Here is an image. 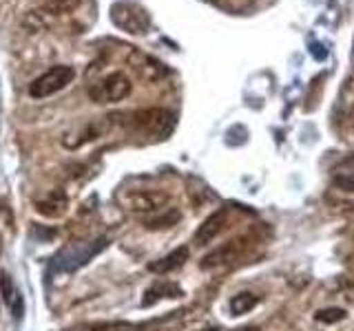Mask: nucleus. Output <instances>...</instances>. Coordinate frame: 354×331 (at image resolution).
I'll list each match as a JSON object with an SVG mask.
<instances>
[{
  "label": "nucleus",
  "instance_id": "nucleus-1",
  "mask_svg": "<svg viewBox=\"0 0 354 331\" xmlns=\"http://www.w3.org/2000/svg\"><path fill=\"white\" fill-rule=\"evenodd\" d=\"M75 77V71L73 66H66V64H60V66H53L47 73H42L40 77H36L31 84H29V95L33 99H42V97H49V95H55L62 88H66Z\"/></svg>",
  "mask_w": 354,
  "mask_h": 331
},
{
  "label": "nucleus",
  "instance_id": "nucleus-2",
  "mask_svg": "<svg viewBox=\"0 0 354 331\" xmlns=\"http://www.w3.org/2000/svg\"><path fill=\"white\" fill-rule=\"evenodd\" d=\"M171 201V197L164 190H127L120 194V203L129 212L136 214H153L164 210V205Z\"/></svg>",
  "mask_w": 354,
  "mask_h": 331
},
{
  "label": "nucleus",
  "instance_id": "nucleus-3",
  "mask_svg": "<svg viewBox=\"0 0 354 331\" xmlns=\"http://www.w3.org/2000/svg\"><path fill=\"white\" fill-rule=\"evenodd\" d=\"M133 128H138L144 135L151 137H166L173 130L175 119L169 110L164 108H147V110H138L131 117Z\"/></svg>",
  "mask_w": 354,
  "mask_h": 331
},
{
  "label": "nucleus",
  "instance_id": "nucleus-4",
  "mask_svg": "<svg viewBox=\"0 0 354 331\" xmlns=\"http://www.w3.org/2000/svg\"><path fill=\"white\" fill-rule=\"evenodd\" d=\"M111 20H113L120 29H124L127 33H133V36L147 33V29L151 25L147 11L136 3H127V0H122V3H115L111 7Z\"/></svg>",
  "mask_w": 354,
  "mask_h": 331
},
{
  "label": "nucleus",
  "instance_id": "nucleus-5",
  "mask_svg": "<svg viewBox=\"0 0 354 331\" xmlns=\"http://www.w3.org/2000/svg\"><path fill=\"white\" fill-rule=\"evenodd\" d=\"M248 239L246 237H237V239H230L224 245H219L217 250L208 252L206 257L199 263V268L202 270H215V268H221V265H230L235 263L243 252L248 250Z\"/></svg>",
  "mask_w": 354,
  "mask_h": 331
},
{
  "label": "nucleus",
  "instance_id": "nucleus-6",
  "mask_svg": "<svg viewBox=\"0 0 354 331\" xmlns=\"http://www.w3.org/2000/svg\"><path fill=\"white\" fill-rule=\"evenodd\" d=\"M129 93H131V80L122 71L106 75L104 80L97 84L95 91L91 88V97L95 102H120V99H124Z\"/></svg>",
  "mask_w": 354,
  "mask_h": 331
},
{
  "label": "nucleus",
  "instance_id": "nucleus-7",
  "mask_svg": "<svg viewBox=\"0 0 354 331\" xmlns=\"http://www.w3.org/2000/svg\"><path fill=\"white\" fill-rule=\"evenodd\" d=\"M0 292H3V301L11 312V316H14L16 320H20L22 312H25V303H22V294L14 285V281H11V276H7V274L0 276Z\"/></svg>",
  "mask_w": 354,
  "mask_h": 331
},
{
  "label": "nucleus",
  "instance_id": "nucleus-8",
  "mask_svg": "<svg viewBox=\"0 0 354 331\" xmlns=\"http://www.w3.org/2000/svg\"><path fill=\"white\" fill-rule=\"evenodd\" d=\"M224 223H226V210H217V212H213L199 225V230L195 232V243L197 245H206V243H210L224 230Z\"/></svg>",
  "mask_w": 354,
  "mask_h": 331
},
{
  "label": "nucleus",
  "instance_id": "nucleus-9",
  "mask_svg": "<svg viewBox=\"0 0 354 331\" xmlns=\"http://www.w3.org/2000/svg\"><path fill=\"white\" fill-rule=\"evenodd\" d=\"M180 296H184L180 285H175L171 281H158V283H153L149 287L147 294H144L142 307H151V305H155L158 301H162V298H180Z\"/></svg>",
  "mask_w": 354,
  "mask_h": 331
},
{
  "label": "nucleus",
  "instance_id": "nucleus-10",
  "mask_svg": "<svg viewBox=\"0 0 354 331\" xmlns=\"http://www.w3.org/2000/svg\"><path fill=\"white\" fill-rule=\"evenodd\" d=\"M188 248L186 245H182V248H177V250H173L171 254H166V257H162V259H158V261H153L151 265H149V270L153 272V274H169V272H173V270H177V268H182V265L188 261Z\"/></svg>",
  "mask_w": 354,
  "mask_h": 331
},
{
  "label": "nucleus",
  "instance_id": "nucleus-11",
  "mask_svg": "<svg viewBox=\"0 0 354 331\" xmlns=\"http://www.w3.org/2000/svg\"><path fill=\"white\" fill-rule=\"evenodd\" d=\"M180 219H182L180 210L164 208V210H160V212H153L151 217H147V219L142 221V223H144V228H147V230H169L175 223H180Z\"/></svg>",
  "mask_w": 354,
  "mask_h": 331
},
{
  "label": "nucleus",
  "instance_id": "nucleus-12",
  "mask_svg": "<svg viewBox=\"0 0 354 331\" xmlns=\"http://www.w3.org/2000/svg\"><path fill=\"white\" fill-rule=\"evenodd\" d=\"M36 210L44 217H62L66 212V197L62 192H53L47 199L36 203Z\"/></svg>",
  "mask_w": 354,
  "mask_h": 331
},
{
  "label": "nucleus",
  "instance_id": "nucleus-13",
  "mask_svg": "<svg viewBox=\"0 0 354 331\" xmlns=\"http://www.w3.org/2000/svg\"><path fill=\"white\" fill-rule=\"evenodd\" d=\"M259 303V296H254L250 292H241L237 296H232L230 301V312L235 316H241V314H248L250 309H254Z\"/></svg>",
  "mask_w": 354,
  "mask_h": 331
},
{
  "label": "nucleus",
  "instance_id": "nucleus-14",
  "mask_svg": "<svg viewBox=\"0 0 354 331\" xmlns=\"http://www.w3.org/2000/svg\"><path fill=\"white\" fill-rule=\"evenodd\" d=\"M140 73L147 77V80H160V77L166 75V69L158 62V60H153L149 58V55H142V64H136Z\"/></svg>",
  "mask_w": 354,
  "mask_h": 331
},
{
  "label": "nucleus",
  "instance_id": "nucleus-15",
  "mask_svg": "<svg viewBox=\"0 0 354 331\" xmlns=\"http://www.w3.org/2000/svg\"><path fill=\"white\" fill-rule=\"evenodd\" d=\"M315 318L319 320V323L335 325V323H341V320L346 318V312L339 309V307H330V309H321V312H317Z\"/></svg>",
  "mask_w": 354,
  "mask_h": 331
},
{
  "label": "nucleus",
  "instance_id": "nucleus-16",
  "mask_svg": "<svg viewBox=\"0 0 354 331\" xmlns=\"http://www.w3.org/2000/svg\"><path fill=\"white\" fill-rule=\"evenodd\" d=\"M335 185L343 192H354V172H346V174H337L335 177Z\"/></svg>",
  "mask_w": 354,
  "mask_h": 331
},
{
  "label": "nucleus",
  "instance_id": "nucleus-17",
  "mask_svg": "<svg viewBox=\"0 0 354 331\" xmlns=\"http://www.w3.org/2000/svg\"><path fill=\"white\" fill-rule=\"evenodd\" d=\"M310 53H313V58H317L319 62L328 58V51L324 49V44H319V42L310 44Z\"/></svg>",
  "mask_w": 354,
  "mask_h": 331
},
{
  "label": "nucleus",
  "instance_id": "nucleus-18",
  "mask_svg": "<svg viewBox=\"0 0 354 331\" xmlns=\"http://www.w3.org/2000/svg\"><path fill=\"white\" fill-rule=\"evenodd\" d=\"M352 117H354V108H352Z\"/></svg>",
  "mask_w": 354,
  "mask_h": 331
},
{
  "label": "nucleus",
  "instance_id": "nucleus-19",
  "mask_svg": "<svg viewBox=\"0 0 354 331\" xmlns=\"http://www.w3.org/2000/svg\"><path fill=\"white\" fill-rule=\"evenodd\" d=\"M208 331H215V329H208Z\"/></svg>",
  "mask_w": 354,
  "mask_h": 331
}]
</instances>
